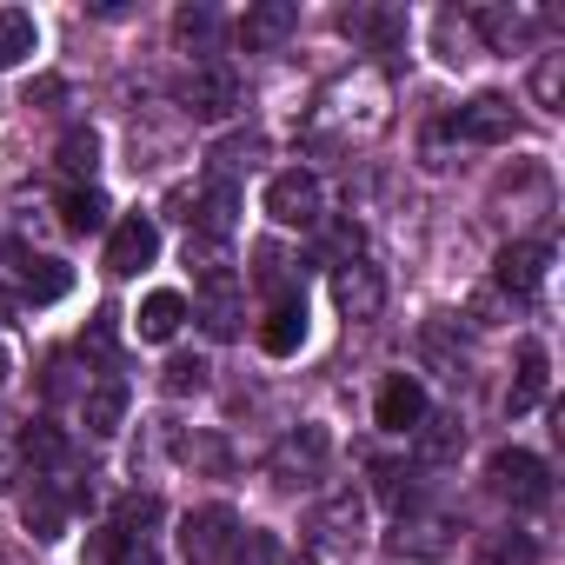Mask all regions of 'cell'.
<instances>
[{
	"instance_id": "obj_32",
	"label": "cell",
	"mask_w": 565,
	"mask_h": 565,
	"mask_svg": "<svg viewBox=\"0 0 565 565\" xmlns=\"http://www.w3.org/2000/svg\"><path fill=\"white\" fill-rule=\"evenodd\" d=\"M206 386V366L200 360H173L167 366V393H200Z\"/></svg>"
},
{
	"instance_id": "obj_15",
	"label": "cell",
	"mask_w": 565,
	"mask_h": 565,
	"mask_svg": "<svg viewBox=\"0 0 565 565\" xmlns=\"http://www.w3.org/2000/svg\"><path fill=\"white\" fill-rule=\"evenodd\" d=\"M127 380H100V386H87L81 393V419H87V433L94 439H114L120 426H127Z\"/></svg>"
},
{
	"instance_id": "obj_18",
	"label": "cell",
	"mask_w": 565,
	"mask_h": 565,
	"mask_svg": "<svg viewBox=\"0 0 565 565\" xmlns=\"http://www.w3.org/2000/svg\"><path fill=\"white\" fill-rule=\"evenodd\" d=\"M220 34H226V21H220V8H180L173 14V41L186 47V54H200V61H213V47H220Z\"/></svg>"
},
{
	"instance_id": "obj_7",
	"label": "cell",
	"mask_w": 565,
	"mask_h": 565,
	"mask_svg": "<svg viewBox=\"0 0 565 565\" xmlns=\"http://www.w3.org/2000/svg\"><path fill=\"white\" fill-rule=\"evenodd\" d=\"M486 472H492V486H499L512 505H545V492H552V486H545V459H539V452H525V446L492 452V466H486Z\"/></svg>"
},
{
	"instance_id": "obj_4",
	"label": "cell",
	"mask_w": 565,
	"mask_h": 565,
	"mask_svg": "<svg viewBox=\"0 0 565 565\" xmlns=\"http://www.w3.org/2000/svg\"><path fill=\"white\" fill-rule=\"evenodd\" d=\"M320 173H307V167H287V173H273L266 180V213H273V226H320Z\"/></svg>"
},
{
	"instance_id": "obj_2",
	"label": "cell",
	"mask_w": 565,
	"mask_h": 565,
	"mask_svg": "<svg viewBox=\"0 0 565 565\" xmlns=\"http://www.w3.org/2000/svg\"><path fill=\"white\" fill-rule=\"evenodd\" d=\"M360 532H366V499H360L353 486L327 492V499L313 505V519H307V545H313V552H353Z\"/></svg>"
},
{
	"instance_id": "obj_20",
	"label": "cell",
	"mask_w": 565,
	"mask_h": 565,
	"mask_svg": "<svg viewBox=\"0 0 565 565\" xmlns=\"http://www.w3.org/2000/svg\"><path fill=\"white\" fill-rule=\"evenodd\" d=\"M180 320H186V300H180L173 287H160V294H147V300H140V313H134V327H140V340H153V347H167V340L180 333Z\"/></svg>"
},
{
	"instance_id": "obj_24",
	"label": "cell",
	"mask_w": 565,
	"mask_h": 565,
	"mask_svg": "<svg viewBox=\"0 0 565 565\" xmlns=\"http://www.w3.org/2000/svg\"><path fill=\"white\" fill-rule=\"evenodd\" d=\"M21 287H28L34 307H47V300H61V294L74 287V273H67L61 259H21Z\"/></svg>"
},
{
	"instance_id": "obj_17",
	"label": "cell",
	"mask_w": 565,
	"mask_h": 565,
	"mask_svg": "<svg viewBox=\"0 0 565 565\" xmlns=\"http://www.w3.org/2000/svg\"><path fill=\"white\" fill-rule=\"evenodd\" d=\"M393 552L399 558H446L452 552V525L446 519H399L393 525Z\"/></svg>"
},
{
	"instance_id": "obj_34",
	"label": "cell",
	"mask_w": 565,
	"mask_h": 565,
	"mask_svg": "<svg viewBox=\"0 0 565 565\" xmlns=\"http://www.w3.org/2000/svg\"><path fill=\"white\" fill-rule=\"evenodd\" d=\"M81 347H94L100 360H114V313H100V320L87 327V340H81Z\"/></svg>"
},
{
	"instance_id": "obj_35",
	"label": "cell",
	"mask_w": 565,
	"mask_h": 565,
	"mask_svg": "<svg viewBox=\"0 0 565 565\" xmlns=\"http://www.w3.org/2000/svg\"><path fill=\"white\" fill-rule=\"evenodd\" d=\"M14 479H21V439L0 433V486H14Z\"/></svg>"
},
{
	"instance_id": "obj_3",
	"label": "cell",
	"mask_w": 565,
	"mask_h": 565,
	"mask_svg": "<svg viewBox=\"0 0 565 565\" xmlns=\"http://www.w3.org/2000/svg\"><path fill=\"white\" fill-rule=\"evenodd\" d=\"M233 545H239L233 505H200V512L180 519V552H186V565H220V558H233Z\"/></svg>"
},
{
	"instance_id": "obj_23",
	"label": "cell",
	"mask_w": 565,
	"mask_h": 565,
	"mask_svg": "<svg viewBox=\"0 0 565 565\" xmlns=\"http://www.w3.org/2000/svg\"><path fill=\"white\" fill-rule=\"evenodd\" d=\"M34 54H41V28H34V14L0 8V67H21V61H34Z\"/></svg>"
},
{
	"instance_id": "obj_12",
	"label": "cell",
	"mask_w": 565,
	"mask_h": 565,
	"mask_svg": "<svg viewBox=\"0 0 565 565\" xmlns=\"http://www.w3.org/2000/svg\"><path fill=\"white\" fill-rule=\"evenodd\" d=\"M300 28V8L294 0H259V8H246V21H239V47L246 54H266V47H279Z\"/></svg>"
},
{
	"instance_id": "obj_13",
	"label": "cell",
	"mask_w": 565,
	"mask_h": 565,
	"mask_svg": "<svg viewBox=\"0 0 565 565\" xmlns=\"http://www.w3.org/2000/svg\"><path fill=\"white\" fill-rule=\"evenodd\" d=\"M320 459H327V433H320V426H300L294 439H279L273 479H279V486H307V479L320 472Z\"/></svg>"
},
{
	"instance_id": "obj_26",
	"label": "cell",
	"mask_w": 565,
	"mask_h": 565,
	"mask_svg": "<svg viewBox=\"0 0 565 565\" xmlns=\"http://www.w3.org/2000/svg\"><path fill=\"white\" fill-rule=\"evenodd\" d=\"M61 213H67V233H100L107 226V193L100 186H74Z\"/></svg>"
},
{
	"instance_id": "obj_25",
	"label": "cell",
	"mask_w": 565,
	"mask_h": 565,
	"mask_svg": "<svg viewBox=\"0 0 565 565\" xmlns=\"http://www.w3.org/2000/svg\"><path fill=\"white\" fill-rule=\"evenodd\" d=\"M413 439H419V459H426V466H446V459L466 446V426H459V419H433V413H426Z\"/></svg>"
},
{
	"instance_id": "obj_5",
	"label": "cell",
	"mask_w": 565,
	"mask_h": 565,
	"mask_svg": "<svg viewBox=\"0 0 565 565\" xmlns=\"http://www.w3.org/2000/svg\"><path fill=\"white\" fill-rule=\"evenodd\" d=\"M180 100H186V114L193 120H206V127H220L233 107H239V74L226 67V61H200L193 74H186V87H180Z\"/></svg>"
},
{
	"instance_id": "obj_11",
	"label": "cell",
	"mask_w": 565,
	"mask_h": 565,
	"mask_svg": "<svg viewBox=\"0 0 565 565\" xmlns=\"http://www.w3.org/2000/svg\"><path fill=\"white\" fill-rule=\"evenodd\" d=\"M426 413H433V406H426V386H419L413 373H393V380L380 386V399H373V419H380L386 433H419Z\"/></svg>"
},
{
	"instance_id": "obj_33",
	"label": "cell",
	"mask_w": 565,
	"mask_h": 565,
	"mask_svg": "<svg viewBox=\"0 0 565 565\" xmlns=\"http://www.w3.org/2000/svg\"><path fill=\"white\" fill-rule=\"evenodd\" d=\"M107 565H160V558H153V545H147V539H120V532H114Z\"/></svg>"
},
{
	"instance_id": "obj_28",
	"label": "cell",
	"mask_w": 565,
	"mask_h": 565,
	"mask_svg": "<svg viewBox=\"0 0 565 565\" xmlns=\"http://www.w3.org/2000/svg\"><path fill=\"white\" fill-rule=\"evenodd\" d=\"M479 565H539V545L525 532H492L486 552H479Z\"/></svg>"
},
{
	"instance_id": "obj_27",
	"label": "cell",
	"mask_w": 565,
	"mask_h": 565,
	"mask_svg": "<svg viewBox=\"0 0 565 565\" xmlns=\"http://www.w3.org/2000/svg\"><path fill=\"white\" fill-rule=\"evenodd\" d=\"M340 28H347L353 41H373V47H386V41L399 34V14H373V8H347V14H340Z\"/></svg>"
},
{
	"instance_id": "obj_6",
	"label": "cell",
	"mask_w": 565,
	"mask_h": 565,
	"mask_svg": "<svg viewBox=\"0 0 565 565\" xmlns=\"http://www.w3.org/2000/svg\"><path fill=\"white\" fill-rule=\"evenodd\" d=\"M153 253H160V226H153V213H127V220H114V233H107V273L134 279L140 266H153Z\"/></svg>"
},
{
	"instance_id": "obj_1",
	"label": "cell",
	"mask_w": 565,
	"mask_h": 565,
	"mask_svg": "<svg viewBox=\"0 0 565 565\" xmlns=\"http://www.w3.org/2000/svg\"><path fill=\"white\" fill-rule=\"evenodd\" d=\"M193 313L213 340H233L246 320V279L233 266H200V287H193Z\"/></svg>"
},
{
	"instance_id": "obj_10",
	"label": "cell",
	"mask_w": 565,
	"mask_h": 565,
	"mask_svg": "<svg viewBox=\"0 0 565 565\" xmlns=\"http://www.w3.org/2000/svg\"><path fill=\"white\" fill-rule=\"evenodd\" d=\"M459 140H479V147H499V140H512V100H499V94H479V100H466V107H452V120H446Z\"/></svg>"
},
{
	"instance_id": "obj_9",
	"label": "cell",
	"mask_w": 565,
	"mask_h": 565,
	"mask_svg": "<svg viewBox=\"0 0 565 565\" xmlns=\"http://www.w3.org/2000/svg\"><path fill=\"white\" fill-rule=\"evenodd\" d=\"M333 300H340L347 320H380V307H386V279H380V266L347 259V266L333 273Z\"/></svg>"
},
{
	"instance_id": "obj_14",
	"label": "cell",
	"mask_w": 565,
	"mask_h": 565,
	"mask_svg": "<svg viewBox=\"0 0 565 565\" xmlns=\"http://www.w3.org/2000/svg\"><path fill=\"white\" fill-rule=\"evenodd\" d=\"M300 347H307V300H279V307L259 320V353L294 360Z\"/></svg>"
},
{
	"instance_id": "obj_8",
	"label": "cell",
	"mask_w": 565,
	"mask_h": 565,
	"mask_svg": "<svg viewBox=\"0 0 565 565\" xmlns=\"http://www.w3.org/2000/svg\"><path fill=\"white\" fill-rule=\"evenodd\" d=\"M545 246L539 239H512V246H499V266H492V287L505 294V300H532L539 287H545Z\"/></svg>"
},
{
	"instance_id": "obj_30",
	"label": "cell",
	"mask_w": 565,
	"mask_h": 565,
	"mask_svg": "<svg viewBox=\"0 0 565 565\" xmlns=\"http://www.w3.org/2000/svg\"><path fill=\"white\" fill-rule=\"evenodd\" d=\"M94 160H100V134H94V127H74V134L61 140V167H67L74 180H87Z\"/></svg>"
},
{
	"instance_id": "obj_16",
	"label": "cell",
	"mask_w": 565,
	"mask_h": 565,
	"mask_svg": "<svg viewBox=\"0 0 565 565\" xmlns=\"http://www.w3.org/2000/svg\"><path fill=\"white\" fill-rule=\"evenodd\" d=\"M21 525L47 545V539H61L67 532V492L54 486V479H34V492L21 499Z\"/></svg>"
},
{
	"instance_id": "obj_19",
	"label": "cell",
	"mask_w": 565,
	"mask_h": 565,
	"mask_svg": "<svg viewBox=\"0 0 565 565\" xmlns=\"http://www.w3.org/2000/svg\"><path fill=\"white\" fill-rule=\"evenodd\" d=\"M233 213H239V186L233 180H213L200 200H193V226H200V239H220V233H233Z\"/></svg>"
},
{
	"instance_id": "obj_36",
	"label": "cell",
	"mask_w": 565,
	"mask_h": 565,
	"mask_svg": "<svg viewBox=\"0 0 565 565\" xmlns=\"http://www.w3.org/2000/svg\"><path fill=\"white\" fill-rule=\"evenodd\" d=\"M0 386H8V347H0Z\"/></svg>"
},
{
	"instance_id": "obj_22",
	"label": "cell",
	"mask_w": 565,
	"mask_h": 565,
	"mask_svg": "<svg viewBox=\"0 0 565 565\" xmlns=\"http://www.w3.org/2000/svg\"><path fill=\"white\" fill-rule=\"evenodd\" d=\"M545 399V347L539 340H519V380L505 393V413H532Z\"/></svg>"
},
{
	"instance_id": "obj_21",
	"label": "cell",
	"mask_w": 565,
	"mask_h": 565,
	"mask_svg": "<svg viewBox=\"0 0 565 565\" xmlns=\"http://www.w3.org/2000/svg\"><path fill=\"white\" fill-rule=\"evenodd\" d=\"M21 459H28L34 472H61V466L74 459V439H67L54 419H34V426L21 433Z\"/></svg>"
},
{
	"instance_id": "obj_29",
	"label": "cell",
	"mask_w": 565,
	"mask_h": 565,
	"mask_svg": "<svg viewBox=\"0 0 565 565\" xmlns=\"http://www.w3.org/2000/svg\"><path fill=\"white\" fill-rule=\"evenodd\" d=\"M532 100H539L545 114H558V100H565V54H545V61L532 67Z\"/></svg>"
},
{
	"instance_id": "obj_31",
	"label": "cell",
	"mask_w": 565,
	"mask_h": 565,
	"mask_svg": "<svg viewBox=\"0 0 565 565\" xmlns=\"http://www.w3.org/2000/svg\"><path fill=\"white\" fill-rule=\"evenodd\" d=\"M380 499L406 519L413 505H419V486H413V472H399V466H380Z\"/></svg>"
}]
</instances>
